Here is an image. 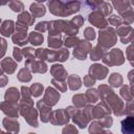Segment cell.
I'll list each match as a JSON object with an SVG mask.
<instances>
[{"mask_svg":"<svg viewBox=\"0 0 134 134\" xmlns=\"http://www.w3.org/2000/svg\"><path fill=\"white\" fill-rule=\"evenodd\" d=\"M71 119H72L73 124L75 126H77L80 129H85L91 122V120L88 117V115L86 114L84 108L83 109L77 108V110L71 115Z\"/></svg>","mask_w":134,"mask_h":134,"instance_id":"13","label":"cell"},{"mask_svg":"<svg viewBox=\"0 0 134 134\" xmlns=\"http://www.w3.org/2000/svg\"><path fill=\"white\" fill-rule=\"evenodd\" d=\"M124 115L134 117V98L132 100L126 103V106L124 109Z\"/></svg>","mask_w":134,"mask_h":134,"instance_id":"44","label":"cell"},{"mask_svg":"<svg viewBox=\"0 0 134 134\" xmlns=\"http://www.w3.org/2000/svg\"><path fill=\"white\" fill-rule=\"evenodd\" d=\"M97 90L99 93L100 100L105 102L110 107L112 113L115 116L124 115V109H125L124 100L114 92L112 87H110L107 84H100L98 86Z\"/></svg>","mask_w":134,"mask_h":134,"instance_id":"1","label":"cell"},{"mask_svg":"<svg viewBox=\"0 0 134 134\" xmlns=\"http://www.w3.org/2000/svg\"><path fill=\"white\" fill-rule=\"evenodd\" d=\"M70 120V116L66 109L53 110L49 116V122L53 126H66Z\"/></svg>","mask_w":134,"mask_h":134,"instance_id":"8","label":"cell"},{"mask_svg":"<svg viewBox=\"0 0 134 134\" xmlns=\"http://www.w3.org/2000/svg\"><path fill=\"white\" fill-rule=\"evenodd\" d=\"M67 85L68 88L72 91H76L82 87V79L77 74H70L67 77Z\"/></svg>","mask_w":134,"mask_h":134,"instance_id":"28","label":"cell"},{"mask_svg":"<svg viewBox=\"0 0 134 134\" xmlns=\"http://www.w3.org/2000/svg\"><path fill=\"white\" fill-rule=\"evenodd\" d=\"M35 17L31 15V13H29V12H23V13H21V14H19L18 15V18H17V22L18 23H21V24H23V25H26V26H31V25H34V23H35Z\"/></svg>","mask_w":134,"mask_h":134,"instance_id":"27","label":"cell"},{"mask_svg":"<svg viewBox=\"0 0 134 134\" xmlns=\"http://www.w3.org/2000/svg\"><path fill=\"white\" fill-rule=\"evenodd\" d=\"M22 52H23V57H25L26 59L36 58V49H35L34 47L25 46V47L22 49Z\"/></svg>","mask_w":134,"mask_h":134,"instance_id":"49","label":"cell"},{"mask_svg":"<svg viewBox=\"0 0 134 134\" xmlns=\"http://www.w3.org/2000/svg\"><path fill=\"white\" fill-rule=\"evenodd\" d=\"M92 49V44L91 42L87 41V40H81L79 42V44L73 48L72 54L75 59L80 60V61H85L88 57V54L90 53Z\"/></svg>","mask_w":134,"mask_h":134,"instance_id":"7","label":"cell"},{"mask_svg":"<svg viewBox=\"0 0 134 134\" xmlns=\"http://www.w3.org/2000/svg\"><path fill=\"white\" fill-rule=\"evenodd\" d=\"M0 134H12V133H9V132H7V131H1Z\"/></svg>","mask_w":134,"mask_h":134,"instance_id":"61","label":"cell"},{"mask_svg":"<svg viewBox=\"0 0 134 134\" xmlns=\"http://www.w3.org/2000/svg\"><path fill=\"white\" fill-rule=\"evenodd\" d=\"M84 4L89 6L92 10H94V9L99 10L105 17L112 15L113 7H112V4L109 2L102 1V0H92V1H86V2H84Z\"/></svg>","mask_w":134,"mask_h":134,"instance_id":"9","label":"cell"},{"mask_svg":"<svg viewBox=\"0 0 134 134\" xmlns=\"http://www.w3.org/2000/svg\"><path fill=\"white\" fill-rule=\"evenodd\" d=\"M51 84L52 86L59 91V92H66L67 91V82L66 81H59L55 79L51 80Z\"/></svg>","mask_w":134,"mask_h":134,"instance_id":"42","label":"cell"},{"mask_svg":"<svg viewBox=\"0 0 134 134\" xmlns=\"http://www.w3.org/2000/svg\"><path fill=\"white\" fill-rule=\"evenodd\" d=\"M72 103H73V106L76 107V108H85L89 103L86 98V95L83 94V93H77V94H74L72 96Z\"/></svg>","mask_w":134,"mask_h":134,"instance_id":"32","label":"cell"},{"mask_svg":"<svg viewBox=\"0 0 134 134\" xmlns=\"http://www.w3.org/2000/svg\"><path fill=\"white\" fill-rule=\"evenodd\" d=\"M47 62L49 63H54L57 62V50L53 49H48L47 48Z\"/></svg>","mask_w":134,"mask_h":134,"instance_id":"55","label":"cell"},{"mask_svg":"<svg viewBox=\"0 0 134 134\" xmlns=\"http://www.w3.org/2000/svg\"><path fill=\"white\" fill-rule=\"evenodd\" d=\"M69 58V50L68 48L62 47L57 49V62H66Z\"/></svg>","mask_w":134,"mask_h":134,"instance_id":"39","label":"cell"},{"mask_svg":"<svg viewBox=\"0 0 134 134\" xmlns=\"http://www.w3.org/2000/svg\"><path fill=\"white\" fill-rule=\"evenodd\" d=\"M85 95H86V98L88 100L89 104H95L98 98H99V93H98V90L95 89V88H88L85 92Z\"/></svg>","mask_w":134,"mask_h":134,"instance_id":"36","label":"cell"},{"mask_svg":"<svg viewBox=\"0 0 134 134\" xmlns=\"http://www.w3.org/2000/svg\"><path fill=\"white\" fill-rule=\"evenodd\" d=\"M24 67L28 68L31 71V73H40V74H43V73L47 72V70H48L47 64L44 61L37 60L36 58L26 59L25 60V63H24Z\"/></svg>","mask_w":134,"mask_h":134,"instance_id":"10","label":"cell"},{"mask_svg":"<svg viewBox=\"0 0 134 134\" xmlns=\"http://www.w3.org/2000/svg\"><path fill=\"white\" fill-rule=\"evenodd\" d=\"M1 45H2V50H1V53H0V58L3 59V57H4L5 52H6V45H7L4 38H1Z\"/></svg>","mask_w":134,"mask_h":134,"instance_id":"58","label":"cell"},{"mask_svg":"<svg viewBox=\"0 0 134 134\" xmlns=\"http://www.w3.org/2000/svg\"><path fill=\"white\" fill-rule=\"evenodd\" d=\"M108 84L110 87L112 88H118L121 87L124 84V79L121 76L120 73L118 72H113L109 75V80H108Z\"/></svg>","mask_w":134,"mask_h":134,"instance_id":"31","label":"cell"},{"mask_svg":"<svg viewBox=\"0 0 134 134\" xmlns=\"http://www.w3.org/2000/svg\"><path fill=\"white\" fill-rule=\"evenodd\" d=\"M50 74L52 75V79H55L59 81H66L68 77L67 70L61 64H53L50 67Z\"/></svg>","mask_w":134,"mask_h":134,"instance_id":"20","label":"cell"},{"mask_svg":"<svg viewBox=\"0 0 134 134\" xmlns=\"http://www.w3.org/2000/svg\"><path fill=\"white\" fill-rule=\"evenodd\" d=\"M121 126V133L122 134H134V117L133 116H126L120 121Z\"/></svg>","mask_w":134,"mask_h":134,"instance_id":"24","label":"cell"},{"mask_svg":"<svg viewBox=\"0 0 134 134\" xmlns=\"http://www.w3.org/2000/svg\"><path fill=\"white\" fill-rule=\"evenodd\" d=\"M28 26L23 25L21 23H16V30L14 32V35L12 36V41L15 45L17 46H26L27 43H29L28 41Z\"/></svg>","mask_w":134,"mask_h":134,"instance_id":"6","label":"cell"},{"mask_svg":"<svg viewBox=\"0 0 134 134\" xmlns=\"http://www.w3.org/2000/svg\"><path fill=\"white\" fill-rule=\"evenodd\" d=\"M29 10H30L31 15H32L35 18L43 17V16L46 14V7L44 6L43 3L39 2V1L31 3L30 6H29Z\"/></svg>","mask_w":134,"mask_h":134,"instance_id":"26","label":"cell"},{"mask_svg":"<svg viewBox=\"0 0 134 134\" xmlns=\"http://www.w3.org/2000/svg\"><path fill=\"white\" fill-rule=\"evenodd\" d=\"M131 43H132V45L134 46V37H133V39H132V41H131Z\"/></svg>","mask_w":134,"mask_h":134,"instance_id":"62","label":"cell"},{"mask_svg":"<svg viewBox=\"0 0 134 134\" xmlns=\"http://www.w3.org/2000/svg\"><path fill=\"white\" fill-rule=\"evenodd\" d=\"M103 63L108 66H120L125 63V55L121 49L119 48H112L110 51L106 52L105 57L103 58Z\"/></svg>","mask_w":134,"mask_h":134,"instance_id":"5","label":"cell"},{"mask_svg":"<svg viewBox=\"0 0 134 134\" xmlns=\"http://www.w3.org/2000/svg\"><path fill=\"white\" fill-rule=\"evenodd\" d=\"M17 69V62L9 58V57H6V58H3L1 60V71L6 73V74H13Z\"/></svg>","mask_w":134,"mask_h":134,"instance_id":"23","label":"cell"},{"mask_svg":"<svg viewBox=\"0 0 134 134\" xmlns=\"http://www.w3.org/2000/svg\"><path fill=\"white\" fill-rule=\"evenodd\" d=\"M17 79H18V81L21 82V83H28V82H30L31 79H32L31 71H30L28 68L23 67V68H21V69L18 71Z\"/></svg>","mask_w":134,"mask_h":134,"instance_id":"35","label":"cell"},{"mask_svg":"<svg viewBox=\"0 0 134 134\" xmlns=\"http://www.w3.org/2000/svg\"><path fill=\"white\" fill-rule=\"evenodd\" d=\"M48 28H49V21H41L35 25V30L41 34L48 31Z\"/></svg>","mask_w":134,"mask_h":134,"instance_id":"43","label":"cell"},{"mask_svg":"<svg viewBox=\"0 0 134 134\" xmlns=\"http://www.w3.org/2000/svg\"><path fill=\"white\" fill-rule=\"evenodd\" d=\"M83 35H84L85 40H87V41H89V42H90V41H93V40L95 39V37H96L95 30H94L92 27H86V28L84 29Z\"/></svg>","mask_w":134,"mask_h":134,"instance_id":"45","label":"cell"},{"mask_svg":"<svg viewBox=\"0 0 134 134\" xmlns=\"http://www.w3.org/2000/svg\"><path fill=\"white\" fill-rule=\"evenodd\" d=\"M28 134H36V133H32V132H30V133H28Z\"/></svg>","mask_w":134,"mask_h":134,"instance_id":"64","label":"cell"},{"mask_svg":"<svg viewBox=\"0 0 134 134\" xmlns=\"http://www.w3.org/2000/svg\"><path fill=\"white\" fill-rule=\"evenodd\" d=\"M20 99H21V92L16 87H9L4 93V100L12 105L18 106Z\"/></svg>","mask_w":134,"mask_h":134,"instance_id":"17","label":"cell"},{"mask_svg":"<svg viewBox=\"0 0 134 134\" xmlns=\"http://www.w3.org/2000/svg\"><path fill=\"white\" fill-rule=\"evenodd\" d=\"M36 58L40 61L47 60V48H38L36 49Z\"/></svg>","mask_w":134,"mask_h":134,"instance_id":"50","label":"cell"},{"mask_svg":"<svg viewBox=\"0 0 134 134\" xmlns=\"http://www.w3.org/2000/svg\"><path fill=\"white\" fill-rule=\"evenodd\" d=\"M80 41H81V39H79L76 36L66 37L64 39V46H65V48H74L79 44Z\"/></svg>","mask_w":134,"mask_h":134,"instance_id":"40","label":"cell"},{"mask_svg":"<svg viewBox=\"0 0 134 134\" xmlns=\"http://www.w3.org/2000/svg\"><path fill=\"white\" fill-rule=\"evenodd\" d=\"M98 124L104 128V129H107V128H110L112 125H113V118L110 116V115H107V116H104L103 118L98 119L97 120Z\"/></svg>","mask_w":134,"mask_h":134,"instance_id":"46","label":"cell"},{"mask_svg":"<svg viewBox=\"0 0 134 134\" xmlns=\"http://www.w3.org/2000/svg\"><path fill=\"white\" fill-rule=\"evenodd\" d=\"M62 134H79V130L74 125H66L63 130H62Z\"/></svg>","mask_w":134,"mask_h":134,"instance_id":"51","label":"cell"},{"mask_svg":"<svg viewBox=\"0 0 134 134\" xmlns=\"http://www.w3.org/2000/svg\"><path fill=\"white\" fill-rule=\"evenodd\" d=\"M109 73V69L108 67H106L105 65H102V64H98V63H95V64H92L89 69H88V74L94 79L95 81L98 80V81H103L106 79V76L108 75Z\"/></svg>","mask_w":134,"mask_h":134,"instance_id":"12","label":"cell"},{"mask_svg":"<svg viewBox=\"0 0 134 134\" xmlns=\"http://www.w3.org/2000/svg\"><path fill=\"white\" fill-rule=\"evenodd\" d=\"M111 113H112V111H111L110 107L103 100L92 107V119L98 120V119L103 118L104 116L110 115Z\"/></svg>","mask_w":134,"mask_h":134,"instance_id":"16","label":"cell"},{"mask_svg":"<svg viewBox=\"0 0 134 134\" xmlns=\"http://www.w3.org/2000/svg\"><path fill=\"white\" fill-rule=\"evenodd\" d=\"M29 88L34 97H39L40 95H42V93H44V86L40 83H35Z\"/></svg>","mask_w":134,"mask_h":134,"instance_id":"41","label":"cell"},{"mask_svg":"<svg viewBox=\"0 0 134 134\" xmlns=\"http://www.w3.org/2000/svg\"><path fill=\"white\" fill-rule=\"evenodd\" d=\"M89 54H90V60L91 61H99V60H103V58L105 57L106 50L103 49L102 47H99L98 45H96V46L92 47Z\"/></svg>","mask_w":134,"mask_h":134,"instance_id":"34","label":"cell"},{"mask_svg":"<svg viewBox=\"0 0 134 134\" xmlns=\"http://www.w3.org/2000/svg\"><path fill=\"white\" fill-rule=\"evenodd\" d=\"M83 84H84V86H86V87H88V88H92V86L95 84V80L92 79L89 74H87V75H85L84 79H83Z\"/></svg>","mask_w":134,"mask_h":134,"instance_id":"56","label":"cell"},{"mask_svg":"<svg viewBox=\"0 0 134 134\" xmlns=\"http://www.w3.org/2000/svg\"><path fill=\"white\" fill-rule=\"evenodd\" d=\"M47 6L52 15L57 17H68L81 9V2L52 0L47 2Z\"/></svg>","mask_w":134,"mask_h":134,"instance_id":"2","label":"cell"},{"mask_svg":"<svg viewBox=\"0 0 134 134\" xmlns=\"http://www.w3.org/2000/svg\"><path fill=\"white\" fill-rule=\"evenodd\" d=\"M47 44H48V47L52 49L62 48V45H64V40H63L62 35H48Z\"/></svg>","mask_w":134,"mask_h":134,"instance_id":"25","label":"cell"},{"mask_svg":"<svg viewBox=\"0 0 134 134\" xmlns=\"http://www.w3.org/2000/svg\"><path fill=\"white\" fill-rule=\"evenodd\" d=\"M116 34L119 37V40L122 44H128L132 41L134 37V28L131 25L122 24L116 28Z\"/></svg>","mask_w":134,"mask_h":134,"instance_id":"15","label":"cell"},{"mask_svg":"<svg viewBox=\"0 0 134 134\" xmlns=\"http://www.w3.org/2000/svg\"><path fill=\"white\" fill-rule=\"evenodd\" d=\"M28 41L31 45L34 46H40L41 44H43L44 42V37H43V34L41 32H38V31H31L29 32L28 35Z\"/></svg>","mask_w":134,"mask_h":134,"instance_id":"33","label":"cell"},{"mask_svg":"<svg viewBox=\"0 0 134 134\" xmlns=\"http://www.w3.org/2000/svg\"><path fill=\"white\" fill-rule=\"evenodd\" d=\"M0 107H1V111L7 116V117H12V118H18L19 116V108L18 106H15V105H12L5 100L1 102L0 104Z\"/></svg>","mask_w":134,"mask_h":134,"instance_id":"21","label":"cell"},{"mask_svg":"<svg viewBox=\"0 0 134 134\" xmlns=\"http://www.w3.org/2000/svg\"><path fill=\"white\" fill-rule=\"evenodd\" d=\"M75 26H77L79 28L80 27H82L83 25H84V22H85V19H84V17L83 16H81V15H77V16H75V17H73L71 20H70Z\"/></svg>","mask_w":134,"mask_h":134,"instance_id":"54","label":"cell"},{"mask_svg":"<svg viewBox=\"0 0 134 134\" xmlns=\"http://www.w3.org/2000/svg\"><path fill=\"white\" fill-rule=\"evenodd\" d=\"M126 57L128 62L130 63V65L132 67H134V46L133 45H129L126 49Z\"/></svg>","mask_w":134,"mask_h":134,"instance_id":"47","label":"cell"},{"mask_svg":"<svg viewBox=\"0 0 134 134\" xmlns=\"http://www.w3.org/2000/svg\"><path fill=\"white\" fill-rule=\"evenodd\" d=\"M8 83V77L5 75L4 72L1 71V76H0V87H4Z\"/></svg>","mask_w":134,"mask_h":134,"instance_id":"57","label":"cell"},{"mask_svg":"<svg viewBox=\"0 0 134 134\" xmlns=\"http://www.w3.org/2000/svg\"><path fill=\"white\" fill-rule=\"evenodd\" d=\"M119 94H120V97L124 100H126V102H130V100L133 99V95L131 93V89H130V86L129 85H122L120 87Z\"/></svg>","mask_w":134,"mask_h":134,"instance_id":"37","label":"cell"},{"mask_svg":"<svg viewBox=\"0 0 134 134\" xmlns=\"http://www.w3.org/2000/svg\"><path fill=\"white\" fill-rule=\"evenodd\" d=\"M7 4H8V7L15 13H20L21 14V13L24 12V4H23V2H21L19 0H12Z\"/></svg>","mask_w":134,"mask_h":134,"instance_id":"38","label":"cell"},{"mask_svg":"<svg viewBox=\"0 0 134 134\" xmlns=\"http://www.w3.org/2000/svg\"><path fill=\"white\" fill-rule=\"evenodd\" d=\"M20 92H21V97L22 98H30L32 96L30 88L27 87V86H22L20 88Z\"/></svg>","mask_w":134,"mask_h":134,"instance_id":"53","label":"cell"},{"mask_svg":"<svg viewBox=\"0 0 134 134\" xmlns=\"http://www.w3.org/2000/svg\"><path fill=\"white\" fill-rule=\"evenodd\" d=\"M36 106H37V109H38L39 114H40V120L44 124L49 122V116H50V113L52 112L51 107L48 106L47 104H45L42 99L38 100Z\"/></svg>","mask_w":134,"mask_h":134,"instance_id":"18","label":"cell"},{"mask_svg":"<svg viewBox=\"0 0 134 134\" xmlns=\"http://www.w3.org/2000/svg\"><path fill=\"white\" fill-rule=\"evenodd\" d=\"M111 4L117 10V13L119 14V16L121 14H124L126 10H128L130 7H132L131 1H128V0H113Z\"/></svg>","mask_w":134,"mask_h":134,"instance_id":"29","label":"cell"},{"mask_svg":"<svg viewBox=\"0 0 134 134\" xmlns=\"http://www.w3.org/2000/svg\"><path fill=\"white\" fill-rule=\"evenodd\" d=\"M128 80H129L131 86L134 85V69H132L128 72Z\"/></svg>","mask_w":134,"mask_h":134,"instance_id":"59","label":"cell"},{"mask_svg":"<svg viewBox=\"0 0 134 134\" xmlns=\"http://www.w3.org/2000/svg\"><path fill=\"white\" fill-rule=\"evenodd\" d=\"M108 23L110 25H113V26H117L119 27L120 25H122V19L120 16H117V15H111L108 19Z\"/></svg>","mask_w":134,"mask_h":134,"instance_id":"48","label":"cell"},{"mask_svg":"<svg viewBox=\"0 0 134 134\" xmlns=\"http://www.w3.org/2000/svg\"><path fill=\"white\" fill-rule=\"evenodd\" d=\"M131 4L133 5V9H134V0H133V1H131Z\"/></svg>","mask_w":134,"mask_h":134,"instance_id":"63","label":"cell"},{"mask_svg":"<svg viewBox=\"0 0 134 134\" xmlns=\"http://www.w3.org/2000/svg\"><path fill=\"white\" fill-rule=\"evenodd\" d=\"M88 22L91 25H93V26H95V27H97L99 29L107 28L108 24H109L108 20L106 19V17L99 10H96V9L92 10L91 13H89V15H88Z\"/></svg>","mask_w":134,"mask_h":134,"instance_id":"11","label":"cell"},{"mask_svg":"<svg viewBox=\"0 0 134 134\" xmlns=\"http://www.w3.org/2000/svg\"><path fill=\"white\" fill-rule=\"evenodd\" d=\"M19 108V113L22 117H24L25 121L34 128H37L39 126L38 121V116H39V111L34 107V100L32 98H22L20 99V103L18 105Z\"/></svg>","mask_w":134,"mask_h":134,"instance_id":"3","label":"cell"},{"mask_svg":"<svg viewBox=\"0 0 134 134\" xmlns=\"http://www.w3.org/2000/svg\"><path fill=\"white\" fill-rule=\"evenodd\" d=\"M130 89H131V93H132V95H133V98H134V85L130 86Z\"/></svg>","mask_w":134,"mask_h":134,"instance_id":"60","label":"cell"},{"mask_svg":"<svg viewBox=\"0 0 134 134\" xmlns=\"http://www.w3.org/2000/svg\"><path fill=\"white\" fill-rule=\"evenodd\" d=\"M16 30V23L13 20H3L1 21L0 34L2 37H12Z\"/></svg>","mask_w":134,"mask_h":134,"instance_id":"22","label":"cell"},{"mask_svg":"<svg viewBox=\"0 0 134 134\" xmlns=\"http://www.w3.org/2000/svg\"><path fill=\"white\" fill-rule=\"evenodd\" d=\"M13 57L15 59L16 62H21L22 61V58H23V52H22V49H20L19 47L15 46L13 48Z\"/></svg>","mask_w":134,"mask_h":134,"instance_id":"52","label":"cell"},{"mask_svg":"<svg viewBox=\"0 0 134 134\" xmlns=\"http://www.w3.org/2000/svg\"><path fill=\"white\" fill-rule=\"evenodd\" d=\"M89 134H113L109 130H105L97 120H92L88 126Z\"/></svg>","mask_w":134,"mask_h":134,"instance_id":"30","label":"cell"},{"mask_svg":"<svg viewBox=\"0 0 134 134\" xmlns=\"http://www.w3.org/2000/svg\"><path fill=\"white\" fill-rule=\"evenodd\" d=\"M117 43V34L116 29L113 27H107L104 29H99L97 45L105 50L110 49Z\"/></svg>","mask_w":134,"mask_h":134,"instance_id":"4","label":"cell"},{"mask_svg":"<svg viewBox=\"0 0 134 134\" xmlns=\"http://www.w3.org/2000/svg\"><path fill=\"white\" fill-rule=\"evenodd\" d=\"M2 126L5 129V131L12 134H18L20 132V124L17 120V118L4 117L2 120Z\"/></svg>","mask_w":134,"mask_h":134,"instance_id":"19","label":"cell"},{"mask_svg":"<svg viewBox=\"0 0 134 134\" xmlns=\"http://www.w3.org/2000/svg\"><path fill=\"white\" fill-rule=\"evenodd\" d=\"M61 98V94L60 92L54 88V87H47L44 91V95H43V98L42 100L47 104L48 106L50 107H53L58 104V102L60 100Z\"/></svg>","mask_w":134,"mask_h":134,"instance_id":"14","label":"cell"}]
</instances>
